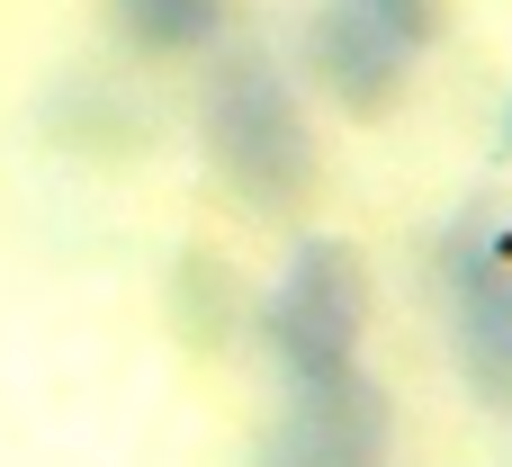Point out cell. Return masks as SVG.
I'll use <instances>...</instances> for the list:
<instances>
[{
    "instance_id": "cell-1",
    "label": "cell",
    "mask_w": 512,
    "mask_h": 467,
    "mask_svg": "<svg viewBox=\"0 0 512 467\" xmlns=\"http://www.w3.org/2000/svg\"><path fill=\"white\" fill-rule=\"evenodd\" d=\"M198 135L243 207H297L315 189V126H306L297 81L270 54H216L207 99H198Z\"/></svg>"
},
{
    "instance_id": "cell-2",
    "label": "cell",
    "mask_w": 512,
    "mask_h": 467,
    "mask_svg": "<svg viewBox=\"0 0 512 467\" xmlns=\"http://www.w3.org/2000/svg\"><path fill=\"white\" fill-rule=\"evenodd\" d=\"M360 333H369V261H360V243H342V234L288 243V261H279V279L261 297V342H270L279 378L315 387V378L360 369Z\"/></svg>"
},
{
    "instance_id": "cell-3",
    "label": "cell",
    "mask_w": 512,
    "mask_h": 467,
    "mask_svg": "<svg viewBox=\"0 0 512 467\" xmlns=\"http://www.w3.org/2000/svg\"><path fill=\"white\" fill-rule=\"evenodd\" d=\"M441 306H450V360L477 405L512 414V216L504 207H459L441 234Z\"/></svg>"
},
{
    "instance_id": "cell-4",
    "label": "cell",
    "mask_w": 512,
    "mask_h": 467,
    "mask_svg": "<svg viewBox=\"0 0 512 467\" xmlns=\"http://www.w3.org/2000/svg\"><path fill=\"white\" fill-rule=\"evenodd\" d=\"M396 459V405L369 369L288 387V405L270 414L252 467H387Z\"/></svg>"
},
{
    "instance_id": "cell-5",
    "label": "cell",
    "mask_w": 512,
    "mask_h": 467,
    "mask_svg": "<svg viewBox=\"0 0 512 467\" xmlns=\"http://www.w3.org/2000/svg\"><path fill=\"white\" fill-rule=\"evenodd\" d=\"M306 63H315V81H324L342 108L378 117V108L414 81L423 45H414L378 0H315V18H306Z\"/></svg>"
},
{
    "instance_id": "cell-6",
    "label": "cell",
    "mask_w": 512,
    "mask_h": 467,
    "mask_svg": "<svg viewBox=\"0 0 512 467\" xmlns=\"http://www.w3.org/2000/svg\"><path fill=\"white\" fill-rule=\"evenodd\" d=\"M225 9L234 0H108L126 45H144V54H207L225 36Z\"/></svg>"
},
{
    "instance_id": "cell-7",
    "label": "cell",
    "mask_w": 512,
    "mask_h": 467,
    "mask_svg": "<svg viewBox=\"0 0 512 467\" xmlns=\"http://www.w3.org/2000/svg\"><path fill=\"white\" fill-rule=\"evenodd\" d=\"M378 9H387L414 45H432V36H441V18H450V0H378Z\"/></svg>"
},
{
    "instance_id": "cell-8",
    "label": "cell",
    "mask_w": 512,
    "mask_h": 467,
    "mask_svg": "<svg viewBox=\"0 0 512 467\" xmlns=\"http://www.w3.org/2000/svg\"><path fill=\"white\" fill-rule=\"evenodd\" d=\"M504 162H512V99H504Z\"/></svg>"
}]
</instances>
